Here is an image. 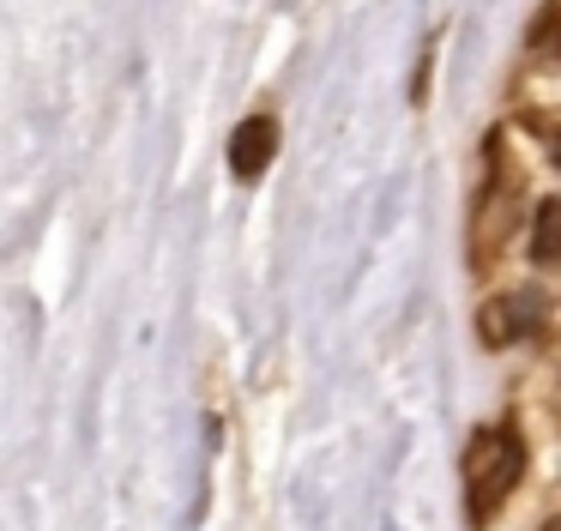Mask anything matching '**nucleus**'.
<instances>
[{
	"instance_id": "nucleus-4",
	"label": "nucleus",
	"mask_w": 561,
	"mask_h": 531,
	"mask_svg": "<svg viewBox=\"0 0 561 531\" xmlns=\"http://www.w3.org/2000/svg\"><path fill=\"white\" fill-rule=\"evenodd\" d=\"M531 60L543 72L561 67V0H549V7L537 12V24H531Z\"/></svg>"
},
{
	"instance_id": "nucleus-1",
	"label": "nucleus",
	"mask_w": 561,
	"mask_h": 531,
	"mask_svg": "<svg viewBox=\"0 0 561 531\" xmlns=\"http://www.w3.org/2000/svg\"><path fill=\"white\" fill-rule=\"evenodd\" d=\"M525 471V441L513 429H489L471 441V453H465V483H471V513H495L501 501L513 495V483H519Z\"/></svg>"
},
{
	"instance_id": "nucleus-2",
	"label": "nucleus",
	"mask_w": 561,
	"mask_h": 531,
	"mask_svg": "<svg viewBox=\"0 0 561 531\" xmlns=\"http://www.w3.org/2000/svg\"><path fill=\"white\" fill-rule=\"evenodd\" d=\"M272 151H278V121H272V115H248L242 127H236V139H230V169L242 181H254V176H266Z\"/></svg>"
},
{
	"instance_id": "nucleus-5",
	"label": "nucleus",
	"mask_w": 561,
	"mask_h": 531,
	"mask_svg": "<svg viewBox=\"0 0 561 531\" xmlns=\"http://www.w3.org/2000/svg\"><path fill=\"white\" fill-rule=\"evenodd\" d=\"M531 260H537V266H556V260H561V200H543V205H537Z\"/></svg>"
},
{
	"instance_id": "nucleus-3",
	"label": "nucleus",
	"mask_w": 561,
	"mask_h": 531,
	"mask_svg": "<svg viewBox=\"0 0 561 531\" xmlns=\"http://www.w3.org/2000/svg\"><path fill=\"white\" fill-rule=\"evenodd\" d=\"M537 320V296H495L477 308V332H483L489 350L513 344V338H525V326Z\"/></svg>"
},
{
	"instance_id": "nucleus-6",
	"label": "nucleus",
	"mask_w": 561,
	"mask_h": 531,
	"mask_svg": "<svg viewBox=\"0 0 561 531\" xmlns=\"http://www.w3.org/2000/svg\"><path fill=\"white\" fill-rule=\"evenodd\" d=\"M543 531H561V513H556V519H549V526H543Z\"/></svg>"
}]
</instances>
